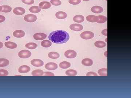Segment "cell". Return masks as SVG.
<instances>
[{"label":"cell","instance_id":"cell-42","mask_svg":"<svg viewBox=\"0 0 131 98\" xmlns=\"http://www.w3.org/2000/svg\"><path fill=\"white\" fill-rule=\"evenodd\" d=\"M83 1H88L90 0H83Z\"/></svg>","mask_w":131,"mask_h":98},{"label":"cell","instance_id":"cell-35","mask_svg":"<svg viewBox=\"0 0 131 98\" xmlns=\"http://www.w3.org/2000/svg\"><path fill=\"white\" fill-rule=\"evenodd\" d=\"M22 1L24 4L28 5L33 4L34 3V0H22Z\"/></svg>","mask_w":131,"mask_h":98},{"label":"cell","instance_id":"cell-25","mask_svg":"<svg viewBox=\"0 0 131 98\" xmlns=\"http://www.w3.org/2000/svg\"><path fill=\"white\" fill-rule=\"evenodd\" d=\"M106 43L105 42L102 41H98L95 43L94 45L97 48H102L105 47Z\"/></svg>","mask_w":131,"mask_h":98},{"label":"cell","instance_id":"cell-11","mask_svg":"<svg viewBox=\"0 0 131 98\" xmlns=\"http://www.w3.org/2000/svg\"><path fill=\"white\" fill-rule=\"evenodd\" d=\"M30 68L27 65L20 66L18 69V72L20 73H27L30 70Z\"/></svg>","mask_w":131,"mask_h":98},{"label":"cell","instance_id":"cell-22","mask_svg":"<svg viewBox=\"0 0 131 98\" xmlns=\"http://www.w3.org/2000/svg\"><path fill=\"white\" fill-rule=\"evenodd\" d=\"M60 67L62 69H66L69 68L71 66L70 62L67 61H63L60 62L59 65Z\"/></svg>","mask_w":131,"mask_h":98},{"label":"cell","instance_id":"cell-9","mask_svg":"<svg viewBox=\"0 0 131 98\" xmlns=\"http://www.w3.org/2000/svg\"><path fill=\"white\" fill-rule=\"evenodd\" d=\"M31 64L35 67H40L44 65V62L41 60L38 59H35L31 61Z\"/></svg>","mask_w":131,"mask_h":98},{"label":"cell","instance_id":"cell-20","mask_svg":"<svg viewBox=\"0 0 131 98\" xmlns=\"http://www.w3.org/2000/svg\"><path fill=\"white\" fill-rule=\"evenodd\" d=\"M48 56L50 59H55L59 58L60 56V55L57 52H50L49 53Z\"/></svg>","mask_w":131,"mask_h":98},{"label":"cell","instance_id":"cell-4","mask_svg":"<svg viewBox=\"0 0 131 98\" xmlns=\"http://www.w3.org/2000/svg\"><path fill=\"white\" fill-rule=\"evenodd\" d=\"M24 19L25 21L27 22L33 23L36 21L37 17L34 15L29 14L25 15L24 17Z\"/></svg>","mask_w":131,"mask_h":98},{"label":"cell","instance_id":"cell-36","mask_svg":"<svg viewBox=\"0 0 131 98\" xmlns=\"http://www.w3.org/2000/svg\"><path fill=\"white\" fill-rule=\"evenodd\" d=\"M43 76H54V73H52L50 72H44Z\"/></svg>","mask_w":131,"mask_h":98},{"label":"cell","instance_id":"cell-8","mask_svg":"<svg viewBox=\"0 0 131 98\" xmlns=\"http://www.w3.org/2000/svg\"><path fill=\"white\" fill-rule=\"evenodd\" d=\"M70 28L74 31H80L83 30V26L79 24H73L70 25Z\"/></svg>","mask_w":131,"mask_h":98},{"label":"cell","instance_id":"cell-5","mask_svg":"<svg viewBox=\"0 0 131 98\" xmlns=\"http://www.w3.org/2000/svg\"><path fill=\"white\" fill-rule=\"evenodd\" d=\"M77 53L74 50H68L65 53V56L68 59H73L76 56Z\"/></svg>","mask_w":131,"mask_h":98},{"label":"cell","instance_id":"cell-33","mask_svg":"<svg viewBox=\"0 0 131 98\" xmlns=\"http://www.w3.org/2000/svg\"><path fill=\"white\" fill-rule=\"evenodd\" d=\"M68 2L73 5H77L81 2V0H68Z\"/></svg>","mask_w":131,"mask_h":98},{"label":"cell","instance_id":"cell-29","mask_svg":"<svg viewBox=\"0 0 131 98\" xmlns=\"http://www.w3.org/2000/svg\"><path fill=\"white\" fill-rule=\"evenodd\" d=\"M98 74L100 76H107V68H102L98 70Z\"/></svg>","mask_w":131,"mask_h":98},{"label":"cell","instance_id":"cell-15","mask_svg":"<svg viewBox=\"0 0 131 98\" xmlns=\"http://www.w3.org/2000/svg\"><path fill=\"white\" fill-rule=\"evenodd\" d=\"M56 17L60 19H65L67 16V14L66 12L63 11H59L56 13L55 14Z\"/></svg>","mask_w":131,"mask_h":98},{"label":"cell","instance_id":"cell-7","mask_svg":"<svg viewBox=\"0 0 131 98\" xmlns=\"http://www.w3.org/2000/svg\"><path fill=\"white\" fill-rule=\"evenodd\" d=\"M57 64L54 62H49L45 65V68L49 70H55L57 69Z\"/></svg>","mask_w":131,"mask_h":98},{"label":"cell","instance_id":"cell-31","mask_svg":"<svg viewBox=\"0 0 131 98\" xmlns=\"http://www.w3.org/2000/svg\"><path fill=\"white\" fill-rule=\"evenodd\" d=\"M2 7L1 12L4 13H8L11 12L12 10V8L8 6H3Z\"/></svg>","mask_w":131,"mask_h":98},{"label":"cell","instance_id":"cell-37","mask_svg":"<svg viewBox=\"0 0 131 98\" xmlns=\"http://www.w3.org/2000/svg\"><path fill=\"white\" fill-rule=\"evenodd\" d=\"M87 76H97L98 75L97 73L93 72H90L87 73L86 74Z\"/></svg>","mask_w":131,"mask_h":98},{"label":"cell","instance_id":"cell-41","mask_svg":"<svg viewBox=\"0 0 131 98\" xmlns=\"http://www.w3.org/2000/svg\"><path fill=\"white\" fill-rule=\"evenodd\" d=\"M1 10H2V7L0 6V12L1 11Z\"/></svg>","mask_w":131,"mask_h":98},{"label":"cell","instance_id":"cell-28","mask_svg":"<svg viewBox=\"0 0 131 98\" xmlns=\"http://www.w3.org/2000/svg\"><path fill=\"white\" fill-rule=\"evenodd\" d=\"M98 19L97 21V22L99 24H102L106 22L107 20V18L105 16L103 15H99L97 16Z\"/></svg>","mask_w":131,"mask_h":98},{"label":"cell","instance_id":"cell-14","mask_svg":"<svg viewBox=\"0 0 131 98\" xmlns=\"http://www.w3.org/2000/svg\"><path fill=\"white\" fill-rule=\"evenodd\" d=\"M103 8L99 6H94L91 8V11L95 14H99L103 11Z\"/></svg>","mask_w":131,"mask_h":98},{"label":"cell","instance_id":"cell-17","mask_svg":"<svg viewBox=\"0 0 131 98\" xmlns=\"http://www.w3.org/2000/svg\"><path fill=\"white\" fill-rule=\"evenodd\" d=\"M82 64L84 66L89 67V66H91L93 64V61L91 59L86 58L82 60Z\"/></svg>","mask_w":131,"mask_h":98},{"label":"cell","instance_id":"cell-43","mask_svg":"<svg viewBox=\"0 0 131 98\" xmlns=\"http://www.w3.org/2000/svg\"></svg>","mask_w":131,"mask_h":98},{"label":"cell","instance_id":"cell-32","mask_svg":"<svg viewBox=\"0 0 131 98\" xmlns=\"http://www.w3.org/2000/svg\"><path fill=\"white\" fill-rule=\"evenodd\" d=\"M50 3L55 6H58L62 4V2L60 0H51Z\"/></svg>","mask_w":131,"mask_h":98},{"label":"cell","instance_id":"cell-23","mask_svg":"<svg viewBox=\"0 0 131 98\" xmlns=\"http://www.w3.org/2000/svg\"><path fill=\"white\" fill-rule=\"evenodd\" d=\"M9 61L6 59H0V67H3L9 64Z\"/></svg>","mask_w":131,"mask_h":98},{"label":"cell","instance_id":"cell-10","mask_svg":"<svg viewBox=\"0 0 131 98\" xmlns=\"http://www.w3.org/2000/svg\"><path fill=\"white\" fill-rule=\"evenodd\" d=\"M13 12V13L16 15H21L25 13V11L22 7H17L14 9Z\"/></svg>","mask_w":131,"mask_h":98},{"label":"cell","instance_id":"cell-27","mask_svg":"<svg viewBox=\"0 0 131 98\" xmlns=\"http://www.w3.org/2000/svg\"><path fill=\"white\" fill-rule=\"evenodd\" d=\"M25 46L29 49H34L37 48L38 45L35 43L30 42L26 44L25 45Z\"/></svg>","mask_w":131,"mask_h":98},{"label":"cell","instance_id":"cell-21","mask_svg":"<svg viewBox=\"0 0 131 98\" xmlns=\"http://www.w3.org/2000/svg\"><path fill=\"white\" fill-rule=\"evenodd\" d=\"M43 71L41 70L36 69L32 71V75L33 76H42L43 75Z\"/></svg>","mask_w":131,"mask_h":98},{"label":"cell","instance_id":"cell-16","mask_svg":"<svg viewBox=\"0 0 131 98\" xmlns=\"http://www.w3.org/2000/svg\"><path fill=\"white\" fill-rule=\"evenodd\" d=\"M5 46L8 48L13 49L16 48L17 47V45L15 43L11 41H7V42H5Z\"/></svg>","mask_w":131,"mask_h":98},{"label":"cell","instance_id":"cell-40","mask_svg":"<svg viewBox=\"0 0 131 98\" xmlns=\"http://www.w3.org/2000/svg\"><path fill=\"white\" fill-rule=\"evenodd\" d=\"M3 43L0 41V49L3 48Z\"/></svg>","mask_w":131,"mask_h":98},{"label":"cell","instance_id":"cell-6","mask_svg":"<svg viewBox=\"0 0 131 98\" xmlns=\"http://www.w3.org/2000/svg\"><path fill=\"white\" fill-rule=\"evenodd\" d=\"M46 34L43 33H37L33 35V38L35 40H42L47 38Z\"/></svg>","mask_w":131,"mask_h":98},{"label":"cell","instance_id":"cell-13","mask_svg":"<svg viewBox=\"0 0 131 98\" xmlns=\"http://www.w3.org/2000/svg\"><path fill=\"white\" fill-rule=\"evenodd\" d=\"M39 6L41 8L43 9H46L50 8L51 6V4L49 2L47 1H43L39 3Z\"/></svg>","mask_w":131,"mask_h":98},{"label":"cell","instance_id":"cell-18","mask_svg":"<svg viewBox=\"0 0 131 98\" xmlns=\"http://www.w3.org/2000/svg\"><path fill=\"white\" fill-rule=\"evenodd\" d=\"M84 18L83 16L82 15H77L74 16L73 18V20L74 22L81 23L84 21Z\"/></svg>","mask_w":131,"mask_h":98},{"label":"cell","instance_id":"cell-26","mask_svg":"<svg viewBox=\"0 0 131 98\" xmlns=\"http://www.w3.org/2000/svg\"><path fill=\"white\" fill-rule=\"evenodd\" d=\"M29 11L32 13H38L41 11V8L38 6H32L30 7Z\"/></svg>","mask_w":131,"mask_h":98},{"label":"cell","instance_id":"cell-38","mask_svg":"<svg viewBox=\"0 0 131 98\" xmlns=\"http://www.w3.org/2000/svg\"><path fill=\"white\" fill-rule=\"evenodd\" d=\"M6 19V18L4 16L0 15V23L3 22H4Z\"/></svg>","mask_w":131,"mask_h":98},{"label":"cell","instance_id":"cell-30","mask_svg":"<svg viewBox=\"0 0 131 98\" xmlns=\"http://www.w3.org/2000/svg\"><path fill=\"white\" fill-rule=\"evenodd\" d=\"M66 74L68 76H74L77 75V72L75 70H68L66 72Z\"/></svg>","mask_w":131,"mask_h":98},{"label":"cell","instance_id":"cell-24","mask_svg":"<svg viewBox=\"0 0 131 98\" xmlns=\"http://www.w3.org/2000/svg\"><path fill=\"white\" fill-rule=\"evenodd\" d=\"M41 45L44 48H48L51 46L52 43L49 40H44L41 41Z\"/></svg>","mask_w":131,"mask_h":98},{"label":"cell","instance_id":"cell-19","mask_svg":"<svg viewBox=\"0 0 131 98\" xmlns=\"http://www.w3.org/2000/svg\"><path fill=\"white\" fill-rule=\"evenodd\" d=\"M87 20L90 22H97L98 20V17L93 15H90L86 17Z\"/></svg>","mask_w":131,"mask_h":98},{"label":"cell","instance_id":"cell-3","mask_svg":"<svg viewBox=\"0 0 131 98\" xmlns=\"http://www.w3.org/2000/svg\"><path fill=\"white\" fill-rule=\"evenodd\" d=\"M18 55L19 57L22 59H27L30 57L31 53L28 50H23L20 51L18 53Z\"/></svg>","mask_w":131,"mask_h":98},{"label":"cell","instance_id":"cell-12","mask_svg":"<svg viewBox=\"0 0 131 98\" xmlns=\"http://www.w3.org/2000/svg\"><path fill=\"white\" fill-rule=\"evenodd\" d=\"M13 35L16 38H21L25 36V33L23 30H18L14 31Z\"/></svg>","mask_w":131,"mask_h":98},{"label":"cell","instance_id":"cell-2","mask_svg":"<svg viewBox=\"0 0 131 98\" xmlns=\"http://www.w3.org/2000/svg\"><path fill=\"white\" fill-rule=\"evenodd\" d=\"M80 36L83 39L89 40L93 38L94 36V34L91 31H84L81 33Z\"/></svg>","mask_w":131,"mask_h":98},{"label":"cell","instance_id":"cell-39","mask_svg":"<svg viewBox=\"0 0 131 98\" xmlns=\"http://www.w3.org/2000/svg\"><path fill=\"white\" fill-rule=\"evenodd\" d=\"M102 33L103 35L107 36V29H104L103 30H102Z\"/></svg>","mask_w":131,"mask_h":98},{"label":"cell","instance_id":"cell-1","mask_svg":"<svg viewBox=\"0 0 131 98\" xmlns=\"http://www.w3.org/2000/svg\"><path fill=\"white\" fill-rule=\"evenodd\" d=\"M49 38L54 43L63 44L69 40L70 36L65 30H57L51 32L49 35Z\"/></svg>","mask_w":131,"mask_h":98},{"label":"cell","instance_id":"cell-34","mask_svg":"<svg viewBox=\"0 0 131 98\" xmlns=\"http://www.w3.org/2000/svg\"><path fill=\"white\" fill-rule=\"evenodd\" d=\"M8 74V72L6 70H0V76H7Z\"/></svg>","mask_w":131,"mask_h":98}]
</instances>
